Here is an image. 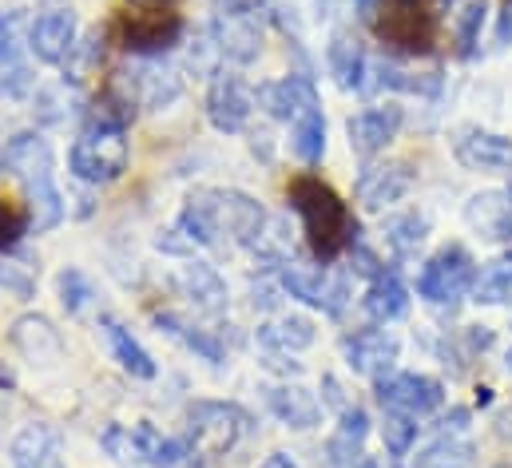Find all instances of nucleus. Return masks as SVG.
<instances>
[{"mask_svg":"<svg viewBox=\"0 0 512 468\" xmlns=\"http://www.w3.org/2000/svg\"><path fill=\"white\" fill-rule=\"evenodd\" d=\"M326 64H330V76L338 80V88L346 92H366V76H370V56L362 48V40L354 32H334L330 44H326Z\"/></svg>","mask_w":512,"mask_h":468,"instance_id":"20","label":"nucleus"},{"mask_svg":"<svg viewBox=\"0 0 512 468\" xmlns=\"http://www.w3.org/2000/svg\"><path fill=\"white\" fill-rule=\"evenodd\" d=\"M128 92L135 104L159 112V108H167V104L179 100V92H183V76H179L171 64H163V60H139L135 72L128 76Z\"/></svg>","mask_w":512,"mask_h":468,"instance_id":"18","label":"nucleus"},{"mask_svg":"<svg viewBox=\"0 0 512 468\" xmlns=\"http://www.w3.org/2000/svg\"><path fill=\"white\" fill-rule=\"evenodd\" d=\"M401 123H405V112H401L397 104L362 108L358 116H350V119H346V135H350V147H354V155H362V159H374V155H382L385 147L397 139Z\"/></svg>","mask_w":512,"mask_h":468,"instance_id":"15","label":"nucleus"},{"mask_svg":"<svg viewBox=\"0 0 512 468\" xmlns=\"http://www.w3.org/2000/svg\"><path fill=\"white\" fill-rule=\"evenodd\" d=\"M314 322L302 318V314H282V318H270L258 326V342L266 350H278V353H298L306 346H314Z\"/></svg>","mask_w":512,"mask_h":468,"instance_id":"29","label":"nucleus"},{"mask_svg":"<svg viewBox=\"0 0 512 468\" xmlns=\"http://www.w3.org/2000/svg\"><path fill=\"white\" fill-rule=\"evenodd\" d=\"M278 278H282V290L314 310H326V314H342L346 302H350V286L342 274L326 270V266H302V262H282L278 266Z\"/></svg>","mask_w":512,"mask_h":468,"instance_id":"5","label":"nucleus"},{"mask_svg":"<svg viewBox=\"0 0 512 468\" xmlns=\"http://www.w3.org/2000/svg\"><path fill=\"white\" fill-rule=\"evenodd\" d=\"M485 16H489V0H469V4L453 16V40H457V52H461V56H473V52H477Z\"/></svg>","mask_w":512,"mask_h":468,"instance_id":"36","label":"nucleus"},{"mask_svg":"<svg viewBox=\"0 0 512 468\" xmlns=\"http://www.w3.org/2000/svg\"><path fill=\"white\" fill-rule=\"evenodd\" d=\"M413 468H473V445L457 433H437V441L413 457Z\"/></svg>","mask_w":512,"mask_h":468,"instance_id":"34","label":"nucleus"},{"mask_svg":"<svg viewBox=\"0 0 512 468\" xmlns=\"http://www.w3.org/2000/svg\"><path fill=\"white\" fill-rule=\"evenodd\" d=\"M342 353H346V365L370 381H382L393 373L397 357H401V342L385 330V326H374V330H358V334H346L342 338Z\"/></svg>","mask_w":512,"mask_h":468,"instance_id":"12","label":"nucleus"},{"mask_svg":"<svg viewBox=\"0 0 512 468\" xmlns=\"http://www.w3.org/2000/svg\"><path fill=\"white\" fill-rule=\"evenodd\" d=\"M266 409L286 425V429H314L322 421V405L314 393L302 385H274L266 389Z\"/></svg>","mask_w":512,"mask_h":468,"instance_id":"25","label":"nucleus"},{"mask_svg":"<svg viewBox=\"0 0 512 468\" xmlns=\"http://www.w3.org/2000/svg\"><path fill=\"white\" fill-rule=\"evenodd\" d=\"M139 12H151V8H171V0H131Z\"/></svg>","mask_w":512,"mask_h":468,"instance_id":"43","label":"nucleus"},{"mask_svg":"<svg viewBox=\"0 0 512 468\" xmlns=\"http://www.w3.org/2000/svg\"><path fill=\"white\" fill-rule=\"evenodd\" d=\"M211 32L219 40V52L235 64H255L258 52H262V28H258V12L251 0L219 4V16H215Z\"/></svg>","mask_w":512,"mask_h":468,"instance_id":"6","label":"nucleus"},{"mask_svg":"<svg viewBox=\"0 0 512 468\" xmlns=\"http://www.w3.org/2000/svg\"><path fill=\"white\" fill-rule=\"evenodd\" d=\"M425 234H429V219L421 211H401L385 223V242L397 258H417V250L425 246Z\"/></svg>","mask_w":512,"mask_h":468,"instance_id":"33","label":"nucleus"},{"mask_svg":"<svg viewBox=\"0 0 512 468\" xmlns=\"http://www.w3.org/2000/svg\"><path fill=\"white\" fill-rule=\"evenodd\" d=\"M175 282H179L183 298H187L203 318H223V314H227L231 294H227L223 274H219L211 262H195V258H191L187 266H179Z\"/></svg>","mask_w":512,"mask_h":468,"instance_id":"16","label":"nucleus"},{"mask_svg":"<svg viewBox=\"0 0 512 468\" xmlns=\"http://www.w3.org/2000/svg\"><path fill=\"white\" fill-rule=\"evenodd\" d=\"M441 4H453V0H441Z\"/></svg>","mask_w":512,"mask_h":468,"instance_id":"46","label":"nucleus"},{"mask_svg":"<svg viewBox=\"0 0 512 468\" xmlns=\"http://www.w3.org/2000/svg\"><path fill=\"white\" fill-rule=\"evenodd\" d=\"M255 96L266 104L270 116L286 119V123L294 116H302V112H310V108H322L318 104V88H314L310 76H286L278 84H262Z\"/></svg>","mask_w":512,"mask_h":468,"instance_id":"24","label":"nucleus"},{"mask_svg":"<svg viewBox=\"0 0 512 468\" xmlns=\"http://www.w3.org/2000/svg\"><path fill=\"white\" fill-rule=\"evenodd\" d=\"M100 445L112 453V461H124V465H128L131 457H139L135 453V437H131V429H124V425H108L104 437H100Z\"/></svg>","mask_w":512,"mask_h":468,"instance_id":"40","label":"nucleus"},{"mask_svg":"<svg viewBox=\"0 0 512 468\" xmlns=\"http://www.w3.org/2000/svg\"><path fill=\"white\" fill-rule=\"evenodd\" d=\"M417 417H409V413H389L385 409V421H382V441H385V453H389V461H405L409 453H413V445H417Z\"/></svg>","mask_w":512,"mask_h":468,"instance_id":"35","label":"nucleus"},{"mask_svg":"<svg viewBox=\"0 0 512 468\" xmlns=\"http://www.w3.org/2000/svg\"><path fill=\"white\" fill-rule=\"evenodd\" d=\"M104 326V338H108V350H112V357L128 369L131 377H143V381H151L155 377V361H151V353L143 350L135 338H131V330L124 326V322H116V318H104L100 322Z\"/></svg>","mask_w":512,"mask_h":468,"instance_id":"31","label":"nucleus"},{"mask_svg":"<svg viewBox=\"0 0 512 468\" xmlns=\"http://www.w3.org/2000/svg\"><path fill=\"white\" fill-rule=\"evenodd\" d=\"M155 322H159V330H167L171 338H179L187 350L203 353L207 361H223V346H219V342H215L207 330H191V326H187V322H179L175 314H159Z\"/></svg>","mask_w":512,"mask_h":468,"instance_id":"38","label":"nucleus"},{"mask_svg":"<svg viewBox=\"0 0 512 468\" xmlns=\"http://www.w3.org/2000/svg\"><path fill=\"white\" fill-rule=\"evenodd\" d=\"M453 155L465 171L477 175H509L512 179V139L485 131V127H461L453 139Z\"/></svg>","mask_w":512,"mask_h":468,"instance_id":"9","label":"nucleus"},{"mask_svg":"<svg viewBox=\"0 0 512 468\" xmlns=\"http://www.w3.org/2000/svg\"><path fill=\"white\" fill-rule=\"evenodd\" d=\"M219 223H223V242L235 246H258L262 227H266V211L255 195L247 191H223L219 187Z\"/></svg>","mask_w":512,"mask_h":468,"instance_id":"17","label":"nucleus"},{"mask_svg":"<svg viewBox=\"0 0 512 468\" xmlns=\"http://www.w3.org/2000/svg\"><path fill=\"white\" fill-rule=\"evenodd\" d=\"M290 211L298 215L302 234H306L310 250L318 254V262H334L338 254H346L358 242V223H354L350 207L334 195V187H326L314 175H302L290 183Z\"/></svg>","mask_w":512,"mask_h":468,"instance_id":"1","label":"nucleus"},{"mask_svg":"<svg viewBox=\"0 0 512 468\" xmlns=\"http://www.w3.org/2000/svg\"><path fill=\"white\" fill-rule=\"evenodd\" d=\"M366 437H370V413H366L362 405L350 401V405L338 413V429H334V437L326 441V465L330 468L358 465V461L366 457V453H362Z\"/></svg>","mask_w":512,"mask_h":468,"instance_id":"21","label":"nucleus"},{"mask_svg":"<svg viewBox=\"0 0 512 468\" xmlns=\"http://www.w3.org/2000/svg\"><path fill=\"white\" fill-rule=\"evenodd\" d=\"M128 139L120 127H100V123H88L76 139H72V151H68V167L80 183L88 187H108L116 183L124 171H128Z\"/></svg>","mask_w":512,"mask_h":468,"instance_id":"2","label":"nucleus"},{"mask_svg":"<svg viewBox=\"0 0 512 468\" xmlns=\"http://www.w3.org/2000/svg\"><path fill=\"white\" fill-rule=\"evenodd\" d=\"M28 48L40 64H68V56L76 48V12H72V4L44 8L28 28Z\"/></svg>","mask_w":512,"mask_h":468,"instance_id":"11","label":"nucleus"},{"mask_svg":"<svg viewBox=\"0 0 512 468\" xmlns=\"http://www.w3.org/2000/svg\"><path fill=\"white\" fill-rule=\"evenodd\" d=\"M255 100H258L255 88H251L247 80L219 72V76L211 80V88H207V119H211L215 131L235 135V131H243V127L251 123Z\"/></svg>","mask_w":512,"mask_h":468,"instance_id":"10","label":"nucleus"},{"mask_svg":"<svg viewBox=\"0 0 512 468\" xmlns=\"http://www.w3.org/2000/svg\"><path fill=\"white\" fill-rule=\"evenodd\" d=\"M378 32L385 44H393L401 52H429V44L437 36V20L421 0H385Z\"/></svg>","mask_w":512,"mask_h":468,"instance_id":"7","label":"nucleus"},{"mask_svg":"<svg viewBox=\"0 0 512 468\" xmlns=\"http://www.w3.org/2000/svg\"><path fill=\"white\" fill-rule=\"evenodd\" d=\"M362 306H366V318H370L374 326H389V322H397V318L409 314V290H405V282H401L393 270H382V274L370 282Z\"/></svg>","mask_w":512,"mask_h":468,"instance_id":"27","label":"nucleus"},{"mask_svg":"<svg viewBox=\"0 0 512 468\" xmlns=\"http://www.w3.org/2000/svg\"><path fill=\"white\" fill-rule=\"evenodd\" d=\"M378 401L389 413H409L421 421L445 405V385L429 373H389L378 381Z\"/></svg>","mask_w":512,"mask_h":468,"instance_id":"8","label":"nucleus"},{"mask_svg":"<svg viewBox=\"0 0 512 468\" xmlns=\"http://www.w3.org/2000/svg\"><path fill=\"white\" fill-rule=\"evenodd\" d=\"M179 231L195 246H227L223 223H219V187H199L187 195V203L179 211Z\"/></svg>","mask_w":512,"mask_h":468,"instance_id":"19","label":"nucleus"},{"mask_svg":"<svg viewBox=\"0 0 512 468\" xmlns=\"http://www.w3.org/2000/svg\"><path fill=\"white\" fill-rule=\"evenodd\" d=\"M473 282H477L473 254L461 242H449L425 258V266L417 274V294L433 306H457L465 294H473Z\"/></svg>","mask_w":512,"mask_h":468,"instance_id":"3","label":"nucleus"},{"mask_svg":"<svg viewBox=\"0 0 512 468\" xmlns=\"http://www.w3.org/2000/svg\"><path fill=\"white\" fill-rule=\"evenodd\" d=\"M12 346L24 353L32 365H52L64 357V338L44 314H24L12 322Z\"/></svg>","mask_w":512,"mask_h":468,"instance_id":"22","label":"nucleus"},{"mask_svg":"<svg viewBox=\"0 0 512 468\" xmlns=\"http://www.w3.org/2000/svg\"><path fill=\"white\" fill-rule=\"evenodd\" d=\"M183 36V20L171 8H151V12H128L124 20V48L139 52V56H159L171 44H179Z\"/></svg>","mask_w":512,"mask_h":468,"instance_id":"14","label":"nucleus"},{"mask_svg":"<svg viewBox=\"0 0 512 468\" xmlns=\"http://www.w3.org/2000/svg\"><path fill=\"white\" fill-rule=\"evenodd\" d=\"M497 468H512V465H497Z\"/></svg>","mask_w":512,"mask_h":468,"instance_id":"47","label":"nucleus"},{"mask_svg":"<svg viewBox=\"0 0 512 468\" xmlns=\"http://www.w3.org/2000/svg\"><path fill=\"white\" fill-rule=\"evenodd\" d=\"M262 468H298V465H294L286 453H270V457L262 461Z\"/></svg>","mask_w":512,"mask_h":468,"instance_id":"42","label":"nucleus"},{"mask_svg":"<svg viewBox=\"0 0 512 468\" xmlns=\"http://www.w3.org/2000/svg\"><path fill=\"white\" fill-rule=\"evenodd\" d=\"M8 171V155H4V147H0V175Z\"/></svg>","mask_w":512,"mask_h":468,"instance_id":"45","label":"nucleus"},{"mask_svg":"<svg viewBox=\"0 0 512 468\" xmlns=\"http://www.w3.org/2000/svg\"><path fill=\"white\" fill-rule=\"evenodd\" d=\"M290 155L306 167L322 163V155H326V116H322V108H310V112L290 119Z\"/></svg>","mask_w":512,"mask_h":468,"instance_id":"30","label":"nucleus"},{"mask_svg":"<svg viewBox=\"0 0 512 468\" xmlns=\"http://www.w3.org/2000/svg\"><path fill=\"white\" fill-rule=\"evenodd\" d=\"M52 457H60V433L48 421H32L12 441V465L16 468H44Z\"/></svg>","mask_w":512,"mask_h":468,"instance_id":"28","label":"nucleus"},{"mask_svg":"<svg viewBox=\"0 0 512 468\" xmlns=\"http://www.w3.org/2000/svg\"><path fill=\"white\" fill-rule=\"evenodd\" d=\"M12 60H16V52H12V16L0 12V68L12 64Z\"/></svg>","mask_w":512,"mask_h":468,"instance_id":"41","label":"nucleus"},{"mask_svg":"<svg viewBox=\"0 0 512 468\" xmlns=\"http://www.w3.org/2000/svg\"><path fill=\"white\" fill-rule=\"evenodd\" d=\"M56 290H60V302H64V310H68L72 318H76V314H84V310L96 302V286H92V278H88L84 270H76V266L60 270Z\"/></svg>","mask_w":512,"mask_h":468,"instance_id":"37","label":"nucleus"},{"mask_svg":"<svg viewBox=\"0 0 512 468\" xmlns=\"http://www.w3.org/2000/svg\"><path fill=\"white\" fill-rule=\"evenodd\" d=\"M473 302H481V306H512V254H497L493 262L477 266Z\"/></svg>","mask_w":512,"mask_h":468,"instance_id":"32","label":"nucleus"},{"mask_svg":"<svg viewBox=\"0 0 512 468\" xmlns=\"http://www.w3.org/2000/svg\"><path fill=\"white\" fill-rule=\"evenodd\" d=\"M350 468H382V465H378V461H374V457H362V461H358V465H350Z\"/></svg>","mask_w":512,"mask_h":468,"instance_id":"44","label":"nucleus"},{"mask_svg":"<svg viewBox=\"0 0 512 468\" xmlns=\"http://www.w3.org/2000/svg\"><path fill=\"white\" fill-rule=\"evenodd\" d=\"M4 155H8V171L20 175V183H40V179H52V147L48 139L24 131V135H12L4 143Z\"/></svg>","mask_w":512,"mask_h":468,"instance_id":"26","label":"nucleus"},{"mask_svg":"<svg viewBox=\"0 0 512 468\" xmlns=\"http://www.w3.org/2000/svg\"><path fill=\"white\" fill-rule=\"evenodd\" d=\"M465 223L481 238L512 242V191H481L465 203Z\"/></svg>","mask_w":512,"mask_h":468,"instance_id":"23","label":"nucleus"},{"mask_svg":"<svg viewBox=\"0 0 512 468\" xmlns=\"http://www.w3.org/2000/svg\"><path fill=\"white\" fill-rule=\"evenodd\" d=\"M413 183H417V171H413L409 163H397V159H393V163H374V167H366V171L358 175L354 199H358L366 211H385V207L409 199Z\"/></svg>","mask_w":512,"mask_h":468,"instance_id":"13","label":"nucleus"},{"mask_svg":"<svg viewBox=\"0 0 512 468\" xmlns=\"http://www.w3.org/2000/svg\"><path fill=\"white\" fill-rule=\"evenodd\" d=\"M187 421H191V445L211 453V457H223L239 445V437L251 429V417L239 409V405H227V401H195L187 409Z\"/></svg>","mask_w":512,"mask_h":468,"instance_id":"4","label":"nucleus"},{"mask_svg":"<svg viewBox=\"0 0 512 468\" xmlns=\"http://www.w3.org/2000/svg\"><path fill=\"white\" fill-rule=\"evenodd\" d=\"M28 227H32V223H28L24 211H16L12 203H0V250H12Z\"/></svg>","mask_w":512,"mask_h":468,"instance_id":"39","label":"nucleus"}]
</instances>
